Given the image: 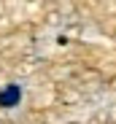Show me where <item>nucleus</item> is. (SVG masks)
I'll return each mask as SVG.
<instances>
[{"mask_svg":"<svg viewBox=\"0 0 116 124\" xmlns=\"http://www.w3.org/2000/svg\"><path fill=\"white\" fill-rule=\"evenodd\" d=\"M19 97H22V89H19V86H6L3 92H0V105H3V108H11V105L19 102Z\"/></svg>","mask_w":116,"mask_h":124,"instance_id":"f257e3e1","label":"nucleus"}]
</instances>
